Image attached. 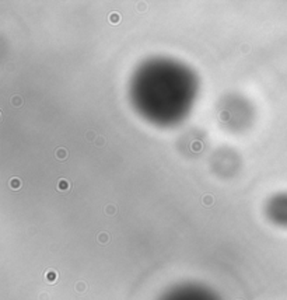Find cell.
<instances>
[{
  "mask_svg": "<svg viewBox=\"0 0 287 300\" xmlns=\"http://www.w3.org/2000/svg\"><path fill=\"white\" fill-rule=\"evenodd\" d=\"M161 300H218L210 290L200 286L186 285L176 287L164 296Z\"/></svg>",
  "mask_w": 287,
  "mask_h": 300,
  "instance_id": "6da1fadb",
  "label": "cell"
}]
</instances>
